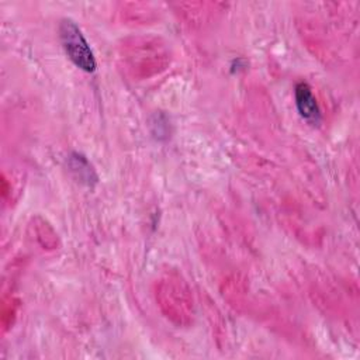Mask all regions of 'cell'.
<instances>
[{"label": "cell", "mask_w": 360, "mask_h": 360, "mask_svg": "<svg viewBox=\"0 0 360 360\" xmlns=\"http://www.w3.org/2000/svg\"><path fill=\"white\" fill-rule=\"evenodd\" d=\"M59 38L62 46L68 55V58L82 70L94 72L96 70V59L93 51L86 41L79 25L70 20L63 18L59 22Z\"/></svg>", "instance_id": "6da1fadb"}, {"label": "cell", "mask_w": 360, "mask_h": 360, "mask_svg": "<svg viewBox=\"0 0 360 360\" xmlns=\"http://www.w3.org/2000/svg\"><path fill=\"white\" fill-rule=\"evenodd\" d=\"M294 96H295V105L300 115L311 124H318L321 120V110L315 96L312 94L311 87L307 83L301 82L295 86Z\"/></svg>", "instance_id": "7a4b0ae2"}, {"label": "cell", "mask_w": 360, "mask_h": 360, "mask_svg": "<svg viewBox=\"0 0 360 360\" xmlns=\"http://www.w3.org/2000/svg\"><path fill=\"white\" fill-rule=\"evenodd\" d=\"M69 167L75 177L87 186H93L97 181V174L90 162L80 153H72L69 158Z\"/></svg>", "instance_id": "3957f363"}]
</instances>
